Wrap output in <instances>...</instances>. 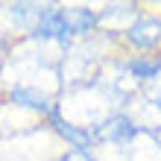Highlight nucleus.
Listing matches in <instances>:
<instances>
[{
    "mask_svg": "<svg viewBox=\"0 0 161 161\" xmlns=\"http://www.w3.org/2000/svg\"><path fill=\"white\" fill-rule=\"evenodd\" d=\"M91 135H94V147H111V149H126L135 147V141L144 138V129L138 126V120L129 114L126 108H111L108 114H103L97 123L91 126Z\"/></svg>",
    "mask_w": 161,
    "mask_h": 161,
    "instance_id": "obj_1",
    "label": "nucleus"
},
{
    "mask_svg": "<svg viewBox=\"0 0 161 161\" xmlns=\"http://www.w3.org/2000/svg\"><path fill=\"white\" fill-rule=\"evenodd\" d=\"M111 70L120 85L126 82L132 85V91H141V88H149V85L161 82V56H147V53H117V59L111 62Z\"/></svg>",
    "mask_w": 161,
    "mask_h": 161,
    "instance_id": "obj_2",
    "label": "nucleus"
},
{
    "mask_svg": "<svg viewBox=\"0 0 161 161\" xmlns=\"http://www.w3.org/2000/svg\"><path fill=\"white\" fill-rule=\"evenodd\" d=\"M123 53H147L161 56V12H141L126 30L120 32Z\"/></svg>",
    "mask_w": 161,
    "mask_h": 161,
    "instance_id": "obj_3",
    "label": "nucleus"
},
{
    "mask_svg": "<svg viewBox=\"0 0 161 161\" xmlns=\"http://www.w3.org/2000/svg\"><path fill=\"white\" fill-rule=\"evenodd\" d=\"M6 106H12L18 111H26V114H35L47 120L50 117V111L59 106V97H53L50 91H44L41 85L35 82H12L6 88Z\"/></svg>",
    "mask_w": 161,
    "mask_h": 161,
    "instance_id": "obj_4",
    "label": "nucleus"
},
{
    "mask_svg": "<svg viewBox=\"0 0 161 161\" xmlns=\"http://www.w3.org/2000/svg\"><path fill=\"white\" fill-rule=\"evenodd\" d=\"M44 123H47V129H50L68 149H82V153H94V149H97V147H94L91 129L82 126V123H76V120H70V117L62 111V106H56Z\"/></svg>",
    "mask_w": 161,
    "mask_h": 161,
    "instance_id": "obj_5",
    "label": "nucleus"
},
{
    "mask_svg": "<svg viewBox=\"0 0 161 161\" xmlns=\"http://www.w3.org/2000/svg\"><path fill=\"white\" fill-rule=\"evenodd\" d=\"M141 12H144V6H141V3H103V6H97L100 32H114V35H120Z\"/></svg>",
    "mask_w": 161,
    "mask_h": 161,
    "instance_id": "obj_6",
    "label": "nucleus"
},
{
    "mask_svg": "<svg viewBox=\"0 0 161 161\" xmlns=\"http://www.w3.org/2000/svg\"><path fill=\"white\" fill-rule=\"evenodd\" d=\"M64 15H68L73 41H94L100 35V18H97V6L88 3H73L64 6Z\"/></svg>",
    "mask_w": 161,
    "mask_h": 161,
    "instance_id": "obj_7",
    "label": "nucleus"
},
{
    "mask_svg": "<svg viewBox=\"0 0 161 161\" xmlns=\"http://www.w3.org/2000/svg\"><path fill=\"white\" fill-rule=\"evenodd\" d=\"M41 9H44V3H30V0L6 3L3 12H6V18H9V30H12L18 38H26V35L35 30V24H38Z\"/></svg>",
    "mask_w": 161,
    "mask_h": 161,
    "instance_id": "obj_8",
    "label": "nucleus"
},
{
    "mask_svg": "<svg viewBox=\"0 0 161 161\" xmlns=\"http://www.w3.org/2000/svg\"><path fill=\"white\" fill-rule=\"evenodd\" d=\"M50 161H100L97 153H82V149H62L59 155H53Z\"/></svg>",
    "mask_w": 161,
    "mask_h": 161,
    "instance_id": "obj_9",
    "label": "nucleus"
}]
</instances>
